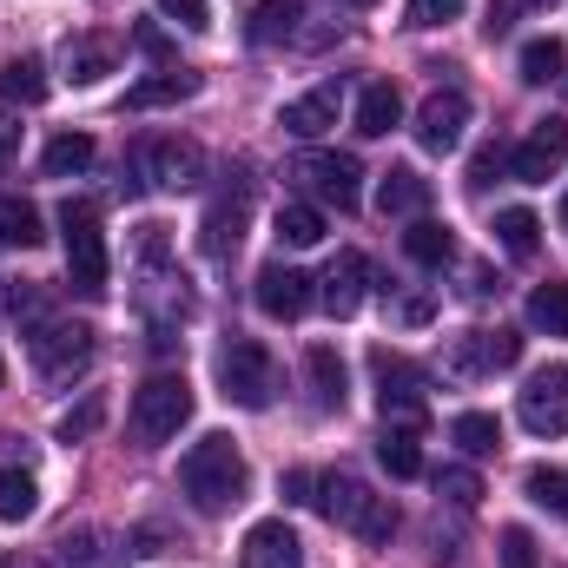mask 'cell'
I'll list each match as a JSON object with an SVG mask.
<instances>
[{"instance_id": "e0dca14e", "label": "cell", "mask_w": 568, "mask_h": 568, "mask_svg": "<svg viewBox=\"0 0 568 568\" xmlns=\"http://www.w3.org/2000/svg\"><path fill=\"white\" fill-rule=\"evenodd\" d=\"M337 106H344L337 87H311L304 100H291V106L278 113V126L291 133V140H324V133L337 126Z\"/></svg>"}, {"instance_id": "4dcf8cb0", "label": "cell", "mask_w": 568, "mask_h": 568, "mask_svg": "<svg viewBox=\"0 0 568 568\" xmlns=\"http://www.w3.org/2000/svg\"><path fill=\"white\" fill-rule=\"evenodd\" d=\"M33 509H40V483L7 463V469H0V523H27Z\"/></svg>"}, {"instance_id": "5b68a950", "label": "cell", "mask_w": 568, "mask_h": 568, "mask_svg": "<svg viewBox=\"0 0 568 568\" xmlns=\"http://www.w3.org/2000/svg\"><path fill=\"white\" fill-rule=\"evenodd\" d=\"M185 417H192V384L179 371H159L133 390V436L140 443H172L185 429Z\"/></svg>"}, {"instance_id": "e575fe53", "label": "cell", "mask_w": 568, "mask_h": 568, "mask_svg": "<svg viewBox=\"0 0 568 568\" xmlns=\"http://www.w3.org/2000/svg\"><path fill=\"white\" fill-rule=\"evenodd\" d=\"M317 239H324V212H317V205H284L278 212V245L304 252V245H317Z\"/></svg>"}, {"instance_id": "bcb514c9", "label": "cell", "mask_w": 568, "mask_h": 568, "mask_svg": "<svg viewBox=\"0 0 568 568\" xmlns=\"http://www.w3.org/2000/svg\"><path fill=\"white\" fill-rule=\"evenodd\" d=\"M13 145H20V126H13V120H0V159H7Z\"/></svg>"}, {"instance_id": "4fadbf2b", "label": "cell", "mask_w": 568, "mask_h": 568, "mask_svg": "<svg viewBox=\"0 0 568 568\" xmlns=\"http://www.w3.org/2000/svg\"><path fill=\"white\" fill-rule=\"evenodd\" d=\"M145 179H152L159 192H192V185L205 179V152L192 140H152L145 145Z\"/></svg>"}, {"instance_id": "ffe728a7", "label": "cell", "mask_w": 568, "mask_h": 568, "mask_svg": "<svg viewBox=\"0 0 568 568\" xmlns=\"http://www.w3.org/2000/svg\"><path fill=\"white\" fill-rule=\"evenodd\" d=\"M304 377H311L317 410H344V397H351V371H344V357H337L331 344H311V351H304Z\"/></svg>"}, {"instance_id": "52a82bcc", "label": "cell", "mask_w": 568, "mask_h": 568, "mask_svg": "<svg viewBox=\"0 0 568 568\" xmlns=\"http://www.w3.org/2000/svg\"><path fill=\"white\" fill-rule=\"evenodd\" d=\"M377 410H384V424H397V429L424 424V371L390 357V351H377Z\"/></svg>"}, {"instance_id": "9c48e42d", "label": "cell", "mask_w": 568, "mask_h": 568, "mask_svg": "<svg viewBox=\"0 0 568 568\" xmlns=\"http://www.w3.org/2000/svg\"><path fill=\"white\" fill-rule=\"evenodd\" d=\"M562 165H568V120H562V113L536 120V126H529V140L509 152V172H516L523 185H549Z\"/></svg>"}, {"instance_id": "60d3db41", "label": "cell", "mask_w": 568, "mask_h": 568, "mask_svg": "<svg viewBox=\"0 0 568 568\" xmlns=\"http://www.w3.org/2000/svg\"><path fill=\"white\" fill-rule=\"evenodd\" d=\"M159 13L179 20L185 33H205V27H212V7H205V0H159Z\"/></svg>"}, {"instance_id": "c3c4849f", "label": "cell", "mask_w": 568, "mask_h": 568, "mask_svg": "<svg viewBox=\"0 0 568 568\" xmlns=\"http://www.w3.org/2000/svg\"><path fill=\"white\" fill-rule=\"evenodd\" d=\"M344 7H377V0H344Z\"/></svg>"}, {"instance_id": "30bf717a", "label": "cell", "mask_w": 568, "mask_h": 568, "mask_svg": "<svg viewBox=\"0 0 568 568\" xmlns=\"http://www.w3.org/2000/svg\"><path fill=\"white\" fill-rule=\"evenodd\" d=\"M291 179H304L324 205H337V212H357V159L351 152H297V165H291Z\"/></svg>"}, {"instance_id": "ab89813d", "label": "cell", "mask_w": 568, "mask_h": 568, "mask_svg": "<svg viewBox=\"0 0 568 568\" xmlns=\"http://www.w3.org/2000/svg\"><path fill=\"white\" fill-rule=\"evenodd\" d=\"M463 13V0H410V13H404V27H443V20H456Z\"/></svg>"}, {"instance_id": "ba28073f", "label": "cell", "mask_w": 568, "mask_h": 568, "mask_svg": "<svg viewBox=\"0 0 568 568\" xmlns=\"http://www.w3.org/2000/svg\"><path fill=\"white\" fill-rule=\"evenodd\" d=\"M33 364H40L47 384H73V377L93 364V331H87V324H40Z\"/></svg>"}, {"instance_id": "484cf974", "label": "cell", "mask_w": 568, "mask_h": 568, "mask_svg": "<svg viewBox=\"0 0 568 568\" xmlns=\"http://www.w3.org/2000/svg\"><path fill=\"white\" fill-rule=\"evenodd\" d=\"M47 232H40V205L33 199H13V192H0V245H20V252H33Z\"/></svg>"}, {"instance_id": "7402d4cb", "label": "cell", "mask_w": 568, "mask_h": 568, "mask_svg": "<svg viewBox=\"0 0 568 568\" xmlns=\"http://www.w3.org/2000/svg\"><path fill=\"white\" fill-rule=\"evenodd\" d=\"M245 568H304V542L284 523H258L245 536Z\"/></svg>"}, {"instance_id": "9a60e30c", "label": "cell", "mask_w": 568, "mask_h": 568, "mask_svg": "<svg viewBox=\"0 0 568 568\" xmlns=\"http://www.w3.org/2000/svg\"><path fill=\"white\" fill-rule=\"evenodd\" d=\"M252 297H258V311H265V317L291 324V317H304V304H311V278H304L297 265H265L258 284H252Z\"/></svg>"}, {"instance_id": "f6af8a7d", "label": "cell", "mask_w": 568, "mask_h": 568, "mask_svg": "<svg viewBox=\"0 0 568 568\" xmlns=\"http://www.w3.org/2000/svg\"><path fill=\"white\" fill-rule=\"evenodd\" d=\"M140 47H145V53H152V60H165V53H172V47H165V33H159V27H140Z\"/></svg>"}, {"instance_id": "4316f807", "label": "cell", "mask_w": 568, "mask_h": 568, "mask_svg": "<svg viewBox=\"0 0 568 568\" xmlns=\"http://www.w3.org/2000/svg\"><path fill=\"white\" fill-rule=\"evenodd\" d=\"M377 463L397 476V483H410V476H424V449H417V429H397L384 424V436H377Z\"/></svg>"}, {"instance_id": "f1b7e54d", "label": "cell", "mask_w": 568, "mask_h": 568, "mask_svg": "<svg viewBox=\"0 0 568 568\" xmlns=\"http://www.w3.org/2000/svg\"><path fill=\"white\" fill-rule=\"evenodd\" d=\"M404 252L417 258V265H449L456 258V239H449V225H436V219H410V232H404Z\"/></svg>"}, {"instance_id": "603a6c76", "label": "cell", "mask_w": 568, "mask_h": 568, "mask_svg": "<svg viewBox=\"0 0 568 568\" xmlns=\"http://www.w3.org/2000/svg\"><path fill=\"white\" fill-rule=\"evenodd\" d=\"M397 120H404V93H397L390 80H371V87L357 93V133H364V140H384Z\"/></svg>"}, {"instance_id": "7c38bea8", "label": "cell", "mask_w": 568, "mask_h": 568, "mask_svg": "<svg viewBox=\"0 0 568 568\" xmlns=\"http://www.w3.org/2000/svg\"><path fill=\"white\" fill-rule=\"evenodd\" d=\"M523 357V331H509V324H496V331H463L456 344H449V371H463V377H476V371H509Z\"/></svg>"}, {"instance_id": "1f68e13d", "label": "cell", "mask_w": 568, "mask_h": 568, "mask_svg": "<svg viewBox=\"0 0 568 568\" xmlns=\"http://www.w3.org/2000/svg\"><path fill=\"white\" fill-rule=\"evenodd\" d=\"M297 20H304V7H297V0H258V7H252V40H258V47L291 40V33H297Z\"/></svg>"}, {"instance_id": "74e56055", "label": "cell", "mask_w": 568, "mask_h": 568, "mask_svg": "<svg viewBox=\"0 0 568 568\" xmlns=\"http://www.w3.org/2000/svg\"><path fill=\"white\" fill-rule=\"evenodd\" d=\"M523 489H529V503H536V509H568V476H562V469H529V476H523Z\"/></svg>"}, {"instance_id": "d6a6232c", "label": "cell", "mask_w": 568, "mask_h": 568, "mask_svg": "<svg viewBox=\"0 0 568 568\" xmlns=\"http://www.w3.org/2000/svg\"><path fill=\"white\" fill-rule=\"evenodd\" d=\"M562 67H568V47L556 40V33H542V40H529V47H523V80H529V87L562 80Z\"/></svg>"}, {"instance_id": "44dd1931", "label": "cell", "mask_w": 568, "mask_h": 568, "mask_svg": "<svg viewBox=\"0 0 568 568\" xmlns=\"http://www.w3.org/2000/svg\"><path fill=\"white\" fill-rule=\"evenodd\" d=\"M199 93V73L192 67H165V73H145L140 87H126V106L133 113H152V106H179Z\"/></svg>"}, {"instance_id": "8992f818", "label": "cell", "mask_w": 568, "mask_h": 568, "mask_svg": "<svg viewBox=\"0 0 568 568\" xmlns=\"http://www.w3.org/2000/svg\"><path fill=\"white\" fill-rule=\"evenodd\" d=\"M516 417L529 436H568V364H542L523 397H516Z\"/></svg>"}, {"instance_id": "2e32d148", "label": "cell", "mask_w": 568, "mask_h": 568, "mask_svg": "<svg viewBox=\"0 0 568 568\" xmlns=\"http://www.w3.org/2000/svg\"><path fill=\"white\" fill-rule=\"evenodd\" d=\"M113 67H120V47H113L106 33H73V40L60 47V73H67L73 87H100Z\"/></svg>"}, {"instance_id": "d590c367", "label": "cell", "mask_w": 568, "mask_h": 568, "mask_svg": "<svg viewBox=\"0 0 568 568\" xmlns=\"http://www.w3.org/2000/svg\"><path fill=\"white\" fill-rule=\"evenodd\" d=\"M449 436H456V443H463L469 456H489V449L503 443V424H496L489 410H463V417L449 424Z\"/></svg>"}, {"instance_id": "d4e9b609", "label": "cell", "mask_w": 568, "mask_h": 568, "mask_svg": "<svg viewBox=\"0 0 568 568\" xmlns=\"http://www.w3.org/2000/svg\"><path fill=\"white\" fill-rule=\"evenodd\" d=\"M0 100H13V106H40V100H47V67H40L33 53L7 60V67H0Z\"/></svg>"}, {"instance_id": "6da1fadb", "label": "cell", "mask_w": 568, "mask_h": 568, "mask_svg": "<svg viewBox=\"0 0 568 568\" xmlns=\"http://www.w3.org/2000/svg\"><path fill=\"white\" fill-rule=\"evenodd\" d=\"M179 483H185V496H192L199 516H232L252 496V469H245V456H239L232 436H199L185 449V463H179Z\"/></svg>"}, {"instance_id": "277c9868", "label": "cell", "mask_w": 568, "mask_h": 568, "mask_svg": "<svg viewBox=\"0 0 568 568\" xmlns=\"http://www.w3.org/2000/svg\"><path fill=\"white\" fill-rule=\"evenodd\" d=\"M60 232H67V284L80 297H100L106 291V232H100V212L87 199H67L60 205Z\"/></svg>"}, {"instance_id": "d6986e66", "label": "cell", "mask_w": 568, "mask_h": 568, "mask_svg": "<svg viewBox=\"0 0 568 568\" xmlns=\"http://www.w3.org/2000/svg\"><path fill=\"white\" fill-rule=\"evenodd\" d=\"M424 205H429V179L424 172L390 165V172L377 179V212H384V219H424Z\"/></svg>"}, {"instance_id": "8fae6325", "label": "cell", "mask_w": 568, "mask_h": 568, "mask_svg": "<svg viewBox=\"0 0 568 568\" xmlns=\"http://www.w3.org/2000/svg\"><path fill=\"white\" fill-rule=\"evenodd\" d=\"M469 126V93L463 87H436L424 106H417V145L424 152H456Z\"/></svg>"}, {"instance_id": "ac0fdd59", "label": "cell", "mask_w": 568, "mask_h": 568, "mask_svg": "<svg viewBox=\"0 0 568 568\" xmlns=\"http://www.w3.org/2000/svg\"><path fill=\"white\" fill-rule=\"evenodd\" d=\"M120 556H126V542L113 536V529H67L60 536V568H120Z\"/></svg>"}, {"instance_id": "836d02e7", "label": "cell", "mask_w": 568, "mask_h": 568, "mask_svg": "<svg viewBox=\"0 0 568 568\" xmlns=\"http://www.w3.org/2000/svg\"><path fill=\"white\" fill-rule=\"evenodd\" d=\"M529 324L536 331H549V337H568V284H536L529 291Z\"/></svg>"}, {"instance_id": "f546056e", "label": "cell", "mask_w": 568, "mask_h": 568, "mask_svg": "<svg viewBox=\"0 0 568 568\" xmlns=\"http://www.w3.org/2000/svg\"><path fill=\"white\" fill-rule=\"evenodd\" d=\"M496 239H503L509 258H529V252L542 245V219L523 212V205H509V212H496Z\"/></svg>"}, {"instance_id": "ee69618b", "label": "cell", "mask_w": 568, "mask_h": 568, "mask_svg": "<svg viewBox=\"0 0 568 568\" xmlns=\"http://www.w3.org/2000/svg\"><path fill=\"white\" fill-rule=\"evenodd\" d=\"M311 489H317L311 469H291V476H284V503H311Z\"/></svg>"}, {"instance_id": "b9f144b4", "label": "cell", "mask_w": 568, "mask_h": 568, "mask_svg": "<svg viewBox=\"0 0 568 568\" xmlns=\"http://www.w3.org/2000/svg\"><path fill=\"white\" fill-rule=\"evenodd\" d=\"M503 568H536V536L529 529H503Z\"/></svg>"}, {"instance_id": "7dc6e473", "label": "cell", "mask_w": 568, "mask_h": 568, "mask_svg": "<svg viewBox=\"0 0 568 568\" xmlns=\"http://www.w3.org/2000/svg\"><path fill=\"white\" fill-rule=\"evenodd\" d=\"M562 232H568V192H562Z\"/></svg>"}, {"instance_id": "5bb4252c", "label": "cell", "mask_w": 568, "mask_h": 568, "mask_svg": "<svg viewBox=\"0 0 568 568\" xmlns=\"http://www.w3.org/2000/svg\"><path fill=\"white\" fill-rule=\"evenodd\" d=\"M317 297H324L331 317H357V304L371 297V258L364 252H337L331 272L317 278Z\"/></svg>"}, {"instance_id": "cb8c5ba5", "label": "cell", "mask_w": 568, "mask_h": 568, "mask_svg": "<svg viewBox=\"0 0 568 568\" xmlns=\"http://www.w3.org/2000/svg\"><path fill=\"white\" fill-rule=\"evenodd\" d=\"M239 239H245V185L225 192V199L205 212V239H199V245H205L212 258H225V252H239Z\"/></svg>"}, {"instance_id": "7bdbcfd3", "label": "cell", "mask_w": 568, "mask_h": 568, "mask_svg": "<svg viewBox=\"0 0 568 568\" xmlns=\"http://www.w3.org/2000/svg\"><path fill=\"white\" fill-rule=\"evenodd\" d=\"M503 165H509V159H503V145H483V152H476V159H469V185H476V192H483V185H489V179H496V172H503Z\"/></svg>"}, {"instance_id": "7a4b0ae2", "label": "cell", "mask_w": 568, "mask_h": 568, "mask_svg": "<svg viewBox=\"0 0 568 568\" xmlns=\"http://www.w3.org/2000/svg\"><path fill=\"white\" fill-rule=\"evenodd\" d=\"M337 529H351L357 542H390L397 536V509L390 496H371L357 476H317V496H311Z\"/></svg>"}, {"instance_id": "83f0119b", "label": "cell", "mask_w": 568, "mask_h": 568, "mask_svg": "<svg viewBox=\"0 0 568 568\" xmlns=\"http://www.w3.org/2000/svg\"><path fill=\"white\" fill-rule=\"evenodd\" d=\"M93 152H100V145L87 140V133H60V140H47V152H40V172H47V179H73V172L93 165Z\"/></svg>"}, {"instance_id": "f35d334b", "label": "cell", "mask_w": 568, "mask_h": 568, "mask_svg": "<svg viewBox=\"0 0 568 568\" xmlns=\"http://www.w3.org/2000/svg\"><path fill=\"white\" fill-rule=\"evenodd\" d=\"M100 417H106V404H100V397H87V404L60 410V429H53V436H60V443H87V436L100 429Z\"/></svg>"}, {"instance_id": "f907efd6", "label": "cell", "mask_w": 568, "mask_h": 568, "mask_svg": "<svg viewBox=\"0 0 568 568\" xmlns=\"http://www.w3.org/2000/svg\"><path fill=\"white\" fill-rule=\"evenodd\" d=\"M0 377H7V364H0Z\"/></svg>"}, {"instance_id": "681fc988", "label": "cell", "mask_w": 568, "mask_h": 568, "mask_svg": "<svg viewBox=\"0 0 568 568\" xmlns=\"http://www.w3.org/2000/svg\"><path fill=\"white\" fill-rule=\"evenodd\" d=\"M529 7H556V0H529Z\"/></svg>"}, {"instance_id": "8d00e7d4", "label": "cell", "mask_w": 568, "mask_h": 568, "mask_svg": "<svg viewBox=\"0 0 568 568\" xmlns=\"http://www.w3.org/2000/svg\"><path fill=\"white\" fill-rule=\"evenodd\" d=\"M436 496L456 503V509H476V503H483V476L463 469V463H449V469H436Z\"/></svg>"}, {"instance_id": "3957f363", "label": "cell", "mask_w": 568, "mask_h": 568, "mask_svg": "<svg viewBox=\"0 0 568 568\" xmlns=\"http://www.w3.org/2000/svg\"><path fill=\"white\" fill-rule=\"evenodd\" d=\"M219 390H225V404H239V410H272V397H278V364H272V351L252 344V337H232V344L219 351Z\"/></svg>"}]
</instances>
